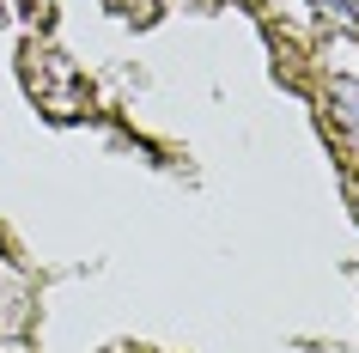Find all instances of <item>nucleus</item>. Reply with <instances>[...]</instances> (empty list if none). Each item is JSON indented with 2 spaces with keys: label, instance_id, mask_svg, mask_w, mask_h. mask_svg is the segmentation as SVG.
Masks as SVG:
<instances>
[{
  "label": "nucleus",
  "instance_id": "nucleus-1",
  "mask_svg": "<svg viewBox=\"0 0 359 353\" xmlns=\"http://www.w3.org/2000/svg\"><path fill=\"white\" fill-rule=\"evenodd\" d=\"M329 104L359 128V79H329Z\"/></svg>",
  "mask_w": 359,
  "mask_h": 353
},
{
  "label": "nucleus",
  "instance_id": "nucleus-2",
  "mask_svg": "<svg viewBox=\"0 0 359 353\" xmlns=\"http://www.w3.org/2000/svg\"><path fill=\"white\" fill-rule=\"evenodd\" d=\"M317 6H329V13H347V19H359V0H317Z\"/></svg>",
  "mask_w": 359,
  "mask_h": 353
}]
</instances>
